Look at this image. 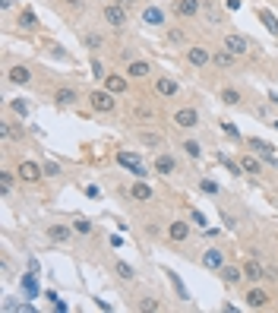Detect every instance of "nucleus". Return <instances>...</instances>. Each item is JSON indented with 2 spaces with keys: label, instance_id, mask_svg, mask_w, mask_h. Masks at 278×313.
I'll return each mask as SVG.
<instances>
[{
  "label": "nucleus",
  "instance_id": "nucleus-22",
  "mask_svg": "<svg viewBox=\"0 0 278 313\" xmlns=\"http://www.w3.org/2000/svg\"><path fill=\"white\" fill-rule=\"evenodd\" d=\"M142 19H145L149 25H158L164 16H161V10H158V6H145V10H142Z\"/></svg>",
  "mask_w": 278,
  "mask_h": 313
},
{
  "label": "nucleus",
  "instance_id": "nucleus-40",
  "mask_svg": "<svg viewBox=\"0 0 278 313\" xmlns=\"http://www.w3.org/2000/svg\"><path fill=\"white\" fill-rule=\"evenodd\" d=\"M171 282H174V288L180 291V297H183V301H187V288H183V282H180V278H177V275H171Z\"/></svg>",
  "mask_w": 278,
  "mask_h": 313
},
{
  "label": "nucleus",
  "instance_id": "nucleus-46",
  "mask_svg": "<svg viewBox=\"0 0 278 313\" xmlns=\"http://www.w3.org/2000/svg\"><path fill=\"white\" fill-rule=\"evenodd\" d=\"M272 126H275V130H278V121H275V124H272Z\"/></svg>",
  "mask_w": 278,
  "mask_h": 313
},
{
  "label": "nucleus",
  "instance_id": "nucleus-13",
  "mask_svg": "<svg viewBox=\"0 0 278 313\" xmlns=\"http://www.w3.org/2000/svg\"><path fill=\"white\" fill-rule=\"evenodd\" d=\"M174 10L180 13V16H196V13H199L202 6H199V0H177Z\"/></svg>",
  "mask_w": 278,
  "mask_h": 313
},
{
  "label": "nucleus",
  "instance_id": "nucleus-24",
  "mask_svg": "<svg viewBox=\"0 0 278 313\" xmlns=\"http://www.w3.org/2000/svg\"><path fill=\"white\" fill-rule=\"evenodd\" d=\"M240 168L247 171V174H259V168H262V165L256 162L253 155H243V158H240Z\"/></svg>",
  "mask_w": 278,
  "mask_h": 313
},
{
  "label": "nucleus",
  "instance_id": "nucleus-7",
  "mask_svg": "<svg viewBox=\"0 0 278 313\" xmlns=\"http://www.w3.org/2000/svg\"><path fill=\"white\" fill-rule=\"evenodd\" d=\"M243 275H247L250 282H259V278H266V266H262L259 259H247V266H243Z\"/></svg>",
  "mask_w": 278,
  "mask_h": 313
},
{
  "label": "nucleus",
  "instance_id": "nucleus-43",
  "mask_svg": "<svg viewBox=\"0 0 278 313\" xmlns=\"http://www.w3.org/2000/svg\"><path fill=\"white\" fill-rule=\"evenodd\" d=\"M202 190H206V193H218V187L212 181H202Z\"/></svg>",
  "mask_w": 278,
  "mask_h": 313
},
{
  "label": "nucleus",
  "instance_id": "nucleus-19",
  "mask_svg": "<svg viewBox=\"0 0 278 313\" xmlns=\"http://www.w3.org/2000/svg\"><path fill=\"white\" fill-rule=\"evenodd\" d=\"M212 61H215L218 66H221V70H228V66H234V61H237V54H231V51L224 48V51H218V54H212Z\"/></svg>",
  "mask_w": 278,
  "mask_h": 313
},
{
  "label": "nucleus",
  "instance_id": "nucleus-9",
  "mask_svg": "<svg viewBox=\"0 0 278 313\" xmlns=\"http://www.w3.org/2000/svg\"><path fill=\"white\" fill-rule=\"evenodd\" d=\"M187 61L193 63V66H202V63H209V61H212V54H209L206 48H199V44H196V48H190V51H187Z\"/></svg>",
  "mask_w": 278,
  "mask_h": 313
},
{
  "label": "nucleus",
  "instance_id": "nucleus-25",
  "mask_svg": "<svg viewBox=\"0 0 278 313\" xmlns=\"http://www.w3.org/2000/svg\"><path fill=\"white\" fill-rule=\"evenodd\" d=\"M259 19L266 22V29L272 32V35H278V19L272 16V13H269V10H259Z\"/></svg>",
  "mask_w": 278,
  "mask_h": 313
},
{
  "label": "nucleus",
  "instance_id": "nucleus-26",
  "mask_svg": "<svg viewBox=\"0 0 278 313\" xmlns=\"http://www.w3.org/2000/svg\"><path fill=\"white\" fill-rule=\"evenodd\" d=\"M183 149H187L190 158H199V155H202V146L196 143V139H187V143H183Z\"/></svg>",
  "mask_w": 278,
  "mask_h": 313
},
{
  "label": "nucleus",
  "instance_id": "nucleus-17",
  "mask_svg": "<svg viewBox=\"0 0 278 313\" xmlns=\"http://www.w3.org/2000/svg\"><path fill=\"white\" fill-rule=\"evenodd\" d=\"M104 85H108V92H127V79H123V76H117V73L104 76Z\"/></svg>",
  "mask_w": 278,
  "mask_h": 313
},
{
  "label": "nucleus",
  "instance_id": "nucleus-8",
  "mask_svg": "<svg viewBox=\"0 0 278 313\" xmlns=\"http://www.w3.org/2000/svg\"><path fill=\"white\" fill-rule=\"evenodd\" d=\"M250 149H256V152H259V155L269 162V165H275V168H278V155L272 152V146H266L262 139H250Z\"/></svg>",
  "mask_w": 278,
  "mask_h": 313
},
{
  "label": "nucleus",
  "instance_id": "nucleus-45",
  "mask_svg": "<svg viewBox=\"0 0 278 313\" xmlns=\"http://www.w3.org/2000/svg\"><path fill=\"white\" fill-rule=\"evenodd\" d=\"M117 3H120V6H127V10H130V6H133V0H117Z\"/></svg>",
  "mask_w": 278,
  "mask_h": 313
},
{
  "label": "nucleus",
  "instance_id": "nucleus-10",
  "mask_svg": "<svg viewBox=\"0 0 278 313\" xmlns=\"http://www.w3.org/2000/svg\"><path fill=\"white\" fill-rule=\"evenodd\" d=\"M155 92H158V95H164V98H174L177 95V83H174V79H168V76H161L155 83Z\"/></svg>",
  "mask_w": 278,
  "mask_h": 313
},
{
  "label": "nucleus",
  "instance_id": "nucleus-20",
  "mask_svg": "<svg viewBox=\"0 0 278 313\" xmlns=\"http://www.w3.org/2000/svg\"><path fill=\"white\" fill-rule=\"evenodd\" d=\"M70 234H73V228H67V225H51V228H48L51 241H67Z\"/></svg>",
  "mask_w": 278,
  "mask_h": 313
},
{
  "label": "nucleus",
  "instance_id": "nucleus-11",
  "mask_svg": "<svg viewBox=\"0 0 278 313\" xmlns=\"http://www.w3.org/2000/svg\"><path fill=\"white\" fill-rule=\"evenodd\" d=\"M174 168H177V165H174V158H171V155H158L155 158V171L161 177H171V174H174Z\"/></svg>",
  "mask_w": 278,
  "mask_h": 313
},
{
  "label": "nucleus",
  "instance_id": "nucleus-18",
  "mask_svg": "<svg viewBox=\"0 0 278 313\" xmlns=\"http://www.w3.org/2000/svg\"><path fill=\"white\" fill-rule=\"evenodd\" d=\"M240 278H243L240 269H234V266H221V282H224V285H237Z\"/></svg>",
  "mask_w": 278,
  "mask_h": 313
},
{
  "label": "nucleus",
  "instance_id": "nucleus-12",
  "mask_svg": "<svg viewBox=\"0 0 278 313\" xmlns=\"http://www.w3.org/2000/svg\"><path fill=\"white\" fill-rule=\"evenodd\" d=\"M168 237H171V241H187V237H190V225L187 222H174L168 228Z\"/></svg>",
  "mask_w": 278,
  "mask_h": 313
},
{
  "label": "nucleus",
  "instance_id": "nucleus-41",
  "mask_svg": "<svg viewBox=\"0 0 278 313\" xmlns=\"http://www.w3.org/2000/svg\"><path fill=\"white\" fill-rule=\"evenodd\" d=\"M139 310H158V304H155V301H149V297H145V301L139 304Z\"/></svg>",
  "mask_w": 278,
  "mask_h": 313
},
{
  "label": "nucleus",
  "instance_id": "nucleus-37",
  "mask_svg": "<svg viewBox=\"0 0 278 313\" xmlns=\"http://www.w3.org/2000/svg\"><path fill=\"white\" fill-rule=\"evenodd\" d=\"M168 38H171V44H180L187 35H183V29H171V35H168Z\"/></svg>",
  "mask_w": 278,
  "mask_h": 313
},
{
  "label": "nucleus",
  "instance_id": "nucleus-38",
  "mask_svg": "<svg viewBox=\"0 0 278 313\" xmlns=\"http://www.w3.org/2000/svg\"><path fill=\"white\" fill-rule=\"evenodd\" d=\"M73 228H76V231H79V234H89V231H92V225H89V222H85V218H79V222H76V225H73Z\"/></svg>",
  "mask_w": 278,
  "mask_h": 313
},
{
  "label": "nucleus",
  "instance_id": "nucleus-30",
  "mask_svg": "<svg viewBox=\"0 0 278 313\" xmlns=\"http://www.w3.org/2000/svg\"><path fill=\"white\" fill-rule=\"evenodd\" d=\"M82 42H85V48H92V51H95V48H101V35H95V32H85V35H82Z\"/></svg>",
  "mask_w": 278,
  "mask_h": 313
},
{
  "label": "nucleus",
  "instance_id": "nucleus-42",
  "mask_svg": "<svg viewBox=\"0 0 278 313\" xmlns=\"http://www.w3.org/2000/svg\"><path fill=\"white\" fill-rule=\"evenodd\" d=\"M92 73H95V76H104V66L98 63V61H92Z\"/></svg>",
  "mask_w": 278,
  "mask_h": 313
},
{
  "label": "nucleus",
  "instance_id": "nucleus-29",
  "mask_svg": "<svg viewBox=\"0 0 278 313\" xmlns=\"http://www.w3.org/2000/svg\"><path fill=\"white\" fill-rule=\"evenodd\" d=\"M57 102H60V104H73V102H76V92H73V89H57Z\"/></svg>",
  "mask_w": 278,
  "mask_h": 313
},
{
  "label": "nucleus",
  "instance_id": "nucleus-36",
  "mask_svg": "<svg viewBox=\"0 0 278 313\" xmlns=\"http://www.w3.org/2000/svg\"><path fill=\"white\" fill-rule=\"evenodd\" d=\"M221 130L228 133L231 139H240V133H237V126H234V124H228V121H224V124H221Z\"/></svg>",
  "mask_w": 278,
  "mask_h": 313
},
{
  "label": "nucleus",
  "instance_id": "nucleus-32",
  "mask_svg": "<svg viewBox=\"0 0 278 313\" xmlns=\"http://www.w3.org/2000/svg\"><path fill=\"white\" fill-rule=\"evenodd\" d=\"M19 25H22V29H32V25H35V16H32L29 10H25L22 16H19Z\"/></svg>",
  "mask_w": 278,
  "mask_h": 313
},
{
  "label": "nucleus",
  "instance_id": "nucleus-34",
  "mask_svg": "<svg viewBox=\"0 0 278 313\" xmlns=\"http://www.w3.org/2000/svg\"><path fill=\"white\" fill-rule=\"evenodd\" d=\"M10 187H13V177L3 171V174H0V193H10Z\"/></svg>",
  "mask_w": 278,
  "mask_h": 313
},
{
  "label": "nucleus",
  "instance_id": "nucleus-15",
  "mask_svg": "<svg viewBox=\"0 0 278 313\" xmlns=\"http://www.w3.org/2000/svg\"><path fill=\"white\" fill-rule=\"evenodd\" d=\"M202 263H206V269H221V266H224V256H221V250H206Z\"/></svg>",
  "mask_w": 278,
  "mask_h": 313
},
{
  "label": "nucleus",
  "instance_id": "nucleus-21",
  "mask_svg": "<svg viewBox=\"0 0 278 313\" xmlns=\"http://www.w3.org/2000/svg\"><path fill=\"white\" fill-rule=\"evenodd\" d=\"M247 304H250V307H266V304H269V294H266V291H259V288H253V291L247 294Z\"/></svg>",
  "mask_w": 278,
  "mask_h": 313
},
{
  "label": "nucleus",
  "instance_id": "nucleus-23",
  "mask_svg": "<svg viewBox=\"0 0 278 313\" xmlns=\"http://www.w3.org/2000/svg\"><path fill=\"white\" fill-rule=\"evenodd\" d=\"M127 73H130L133 79H142V76H149V63H142V61H133Z\"/></svg>",
  "mask_w": 278,
  "mask_h": 313
},
{
  "label": "nucleus",
  "instance_id": "nucleus-6",
  "mask_svg": "<svg viewBox=\"0 0 278 313\" xmlns=\"http://www.w3.org/2000/svg\"><path fill=\"white\" fill-rule=\"evenodd\" d=\"M41 174H44V168H41L38 162H22V165H19V177H22V181H29V184H35Z\"/></svg>",
  "mask_w": 278,
  "mask_h": 313
},
{
  "label": "nucleus",
  "instance_id": "nucleus-35",
  "mask_svg": "<svg viewBox=\"0 0 278 313\" xmlns=\"http://www.w3.org/2000/svg\"><path fill=\"white\" fill-rule=\"evenodd\" d=\"M117 275H120V278H133V269H130L127 263H117Z\"/></svg>",
  "mask_w": 278,
  "mask_h": 313
},
{
  "label": "nucleus",
  "instance_id": "nucleus-44",
  "mask_svg": "<svg viewBox=\"0 0 278 313\" xmlns=\"http://www.w3.org/2000/svg\"><path fill=\"white\" fill-rule=\"evenodd\" d=\"M0 133H3V139H13V136H16V133H13V130H10V126H6V124L0 126Z\"/></svg>",
  "mask_w": 278,
  "mask_h": 313
},
{
  "label": "nucleus",
  "instance_id": "nucleus-33",
  "mask_svg": "<svg viewBox=\"0 0 278 313\" xmlns=\"http://www.w3.org/2000/svg\"><path fill=\"white\" fill-rule=\"evenodd\" d=\"M22 285H25V291H29L32 297L38 294V285H35V278H32V275H25V278H22Z\"/></svg>",
  "mask_w": 278,
  "mask_h": 313
},
{
  "label": "nucleus",
  "instance_id": "nucleus-27",
  "mask_svg": "<svg viewBox=\"0 0 278 313\" xmlns=\"http://www.w3.org/2000/svg\"><path fill=\"white\" fill-rule=\"evenodd\" d=\"M221 102L224 104H240V92H237V89H224L221 92Z\"/></svg>",
  "mask_w": 278,
  "mask_h": 313
},
{
  "label": "nucleus",
  "instance_id": "nucleus-14",
  "mask_svg": "<svg viewBox=\"0 0 278 313\" xmlns=\"http://www.w3.org/2000/svg\"><path fill=\"white\" fill-rule=\"evenodd\" d=\"M130 196L139 199V203H145V199H152V187H149V184H142V181H136L133 187H130Z\"/></svg>",
  "mask_w": 278,
  "mask_h": 313
},
{
  "label": "nucleus",
  "instance_id": "nucleus-1",
  "mask_svg": "<svg viewBox=\"0 0 278 313\" xmlns=\"http://www.w3.org/2000/svg\"><path fill=\"white\" fill-rule=\"evenodd\" d=\"M92 108H95L98 114H111V111H114V92H108V89L92 92Z\"/></svg>",
  "mask_w": 278,
  "mask_h": 313
},
{
  "label": "nucleus",
  "instance_id": "nucleus-28",
  "mask_svg": "<svg viewBox=\"0 0 278 313\" xmlns=\"http://www.w3.org/2000/svg\"><path fill=\"white\" fill-rule=\"evenodd\" d=\"M139 139H142V146H161V136H158V133H149V130L139 133Z\"/></svg>",
  "mask_w": 278,
  "mask_h": 313
},
{
  "label": "nucleus",
  "instance_id": "nucleus-31",
  "mask_svg": "<svg viewBox=\"0 0 278 313\" xmlns=\"http://www.w3.org/2000/svg\"><path fill=\"white\" fill-rule=\"evenodd\" d=\"M221 165L231 171V174H240V171H243V168H240V162H231V158H224V155H221Z\"/></svg>",
  "mask_w": 278,
  "mask_h": 313
},
{
  "label": "nucleus",
  "instance_id": "nucleus-16",
  "mask_svg": "<svg viewBox=\"0 0 278 313\" xmlns=\"http://www.w3.org/2000/svg\"><path fill=\"white\" fill-rule=\"evenodd\" d=\"M29 79H32L29 66H13V70H10V83H16V85H25Z\"/></svg>",
  "mask_w": 278,
  "mask_h": 313
},
{
  "label": "nucleus",
  "instance_id": "nucleus-2",
  "mask_svg": "<svg viewBox=\"0 0 278 313\" xmlns=\"http://www.w3.org/2000/svg\"><path fill=\"white\" fill-rule=\"evenodd\" d=\"M117 162H120L127 171H133L136 177H145V174H149V171H145V165L139 162V155H133V152H117Z\"/></svg>",
  "mask_w": 278,
  "mask_h": 313
},
{
  "label": "nucleus",
  "instance_id": "nucleus-5",
  "mask_svg": "<svg viewBox=\"0 0 278 313\" xmlns=\"http://www.w3.org/2000/svg\"><path fill=\"white\" fill-rule=\"evenodd\" d=\"M174 124L183 126V130H193V126L199 124V114H196V108H180L174 114Z\"/></svg>",
  "mask_w": 278,
  "mask_h": 313
},
{
  "label": "nucleus",
  "instance_id": "nucleus-4",
  "mask_svg": "<svg viewBox=\"0 0 278 313\" xmlns=\"http://www.w3.org/2000/svg\"><path fill=\"white\" fill-rule=\"evenodd\" d=\"M224 48H228L231 54L240 57V54H247V51H250V42L243 35H237V32H231V35H224Z\"/></svg>",
  "mask_w": 278,
  "mask_h": 313
},
{
  "label": "nucleus",
  "instance_id": "nucleus-39",
  "mask_svg": "<svg viewBox=\"0 0 278 313\" xmlns=\"http://www.w3.org/2000/svg\"><path fill=\"white\" fill-rule=\"evenodd\" d=\"M13 111H16L19 117H25V114H29V104H25V102H13Z\"/></svg>",
  "mask_w": 278,
  "mask_h": 313
},
{
  "label": "nucleus",
  "instance_id": "nucleus-3",
  "mask_svg": "<svg viewBox=\"0 0 278 313\" xmlns=\"http://www.w3.org/2000/svg\"><path fill=\"white\" fill-rule=\"evenodd\" d=\"M104 22L114 25V29H120V25L127 22V6H120V3H108V6H104Z\"/></svg>",
  "mask_w": 278,
  "mask_h": 313
}]
</instances>
